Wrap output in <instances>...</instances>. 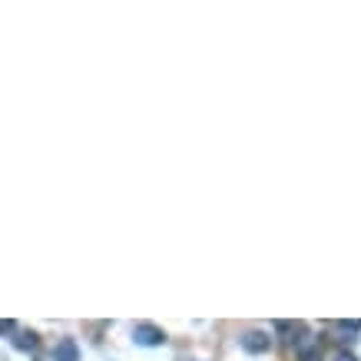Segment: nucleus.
<instances>
[{"instance_id": "nucleus-1", "label": "nucleus", "mask_w": 361, "mask_h": 361, "mask_svg": "<svg viewBox=\"0 0 361 361\" xmlns=\"http://www.w3.org/2000/svg\"><path fill=\"white\" fill-rule=\"evenodd\" d=\"M133 338H136V345H143V348H159V345H166L163 328H156V325H136V328H133Z\"/></svg>"}, {"instance_id": "nucleus-2", "label": "nucleus", "mask_w": 361, "mask_h": 361, "mask_svg": "<svg viewBox=\"0 0 361 361\" xmlns=\"http://www.w3.org/2000/svg\"><path fill=\"white\" fill-rule=\"evenodd\" d=\"M269 345H272V338L265 335V331H245V335H242V348H245V351H252V355L269 351Z\"/></svg>"}, {"instance_id": "nucleus-3", "label": "nucleus", "mask_w": 361, "mask_h": 361, "mask_svg": "<svg viewBox=\"0 0 361 361\" xmlns=\"http://www.w3.org/2000/svg\"><path fill=\"white\" fill-rule=\"evenodd\" d=\"M57 361H76V342H70V338H63L60 345H57Z\"/></svg>"}, {"instance_id": "nucleus-4", "label": "nucleus", "mask_w": 361, "mask_h": 361, "mask_svg": "<svg viewBox=\"0 0 361 361\" xmlns=\"http://www.w3.org/2000/svg\"><path fill=\"white\" fill-rule=\"evenodd\" d=\"M17 345H20V348H33V345H37V338H33V335H20V338H17Z\"/></svg>"}, {"instance_id": "nucleus-5", "label": "nucleus", "mask_w": 361, "mask_h": 361, "mask_svg": "<svg viewBox=\"0 0 361 361\" xmlns=\"http://www.w3.org/2000/svg\"><path fill=\"white\" fill-rule=\"evenodd\" d=\"M3 331H14V322H0V335Z\"/></svg>"}, {"instance_id": "nucleus-6", "label": "nucleus", "mask_w": 361, "mask_h": 361, "mask_svg": "<svg viewBox=\"0 0 361 361\" xmlns=\"http://www.w3.org/2000/svg\"><path fill=\"white\" fill-rule=\"evenodd\" d=\"M335 361H355V358H351V355H338V358H335Z\"/></svg>"}]
</instances>
